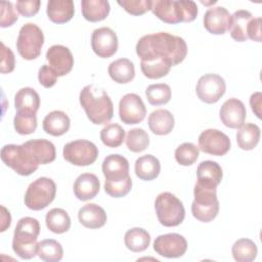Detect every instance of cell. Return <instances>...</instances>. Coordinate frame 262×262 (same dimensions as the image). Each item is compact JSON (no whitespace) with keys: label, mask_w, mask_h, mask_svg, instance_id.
I'll use <instances>...</instances> for the list:
<instances>
[{"label":"cell","mask_w":262,"mask_h":262,"mask_svg":"<svg viewBox=\"0 0 262 262\" xmlns=\"http://www.w3.org/2000/svg\"><path fill=\"white\" fill-rule=\"evenodd\" d=\"M135 49L142 61L162 59L170 62L172 67L182 62L187 54L185 41L165 32L142 36Z\"/></svg>","instance_id":"cell-1"},{"label":"cell","mask_w":262,"mask_h":262,"mask_svg":"<svg viewBox=\"0 0 262 262\" xmlns=\"http://www.w3.org/2000/svg\"><path fill=\"white\" fill-rule=\"evenodd\" d=\"M79 100L91 123L102 125L112 120L114 104L103 89L94 85H86L80 92Z\"/></svg>","instance_id":"cell-2"},{"label":"cell","mask_w":262,"mask_h":262,"mask_svg":"<svg viewBox=\"0 0 262 262\" xmlns=\"http://www.w3.org/2000/svg\"><path fill=\"white\" fill-rule=\"evenodd\" d=\"M217 186V184L211 181L202 179H198L194 185V200L191 204V213L201 222H210L218 215L219 201L216 192Z\"/></svg>","instance_id":"cell-3"},{"label":"cell","mask_w":262,"mask_h":262,"mask_svg":"<svg viewBox=\"0 0 262 262\" xmlns=\"http://www.w3.org/2000/svg\"><path fill=\"white\" fill-rule=\"evenodd\" d=\"M40 224L36 218L24 217L18 220L13 233L12 249L21 259H32L37 255V238Z\"/></svg>","instance_id":"cell-4"},{"label":"cell","mask_w":262,"mask_h":262,"mask_svg":"<svg viewBox=\"0 0 262 262\" xmlns=\"http://www.w3.org/2000/svg\"><path fill=\"white\" fill-rule=\"evenodd\" d=\"M150 10L167 24L189 23L198 15V6L191 0H155Z\"/></svg>","instance_id":"cell-5"},{"label":"cell","mask_w":262,"mask_h":262,"mask_svg":"<svg viewBox=\"0 0 262 262\" xmlns=\"http://www.w3.org/2000/svg\"><path fill=\"white\" fill-rule=\"evenodd\" d=\"M1 160L6 166L21 176L31 175L39 167V164L24 143L20 145H4L1 149Z\"/></svg>","instance_id":"cell-6"},{"label":"cell","mask_w":262,"mask_h":262,"mask_svg":"<svg viewBox=\"0 0 262 262\" xmlns=\"http://www.w3.org/2000/svg\"><path fill=\"white\" fill-rule=\"evenodd\" d=\"M155 209L159 222L166 227L178 226L185 217L182 202L171 192L160 193L155 202Z\"/></svg>","instance_id":"cell-7"},{"label":"cell","mask_w":262,"mask_h":262,"mask_svg":"<svg viewBox=\"0 0 262 262\" xmlns=\"http://www.w3.org/2000/svg\"><path fill=\"white\" fill-rule=\"evenodd\" d=\"M43 44L44 35L37 25L28 23L20 28L16 40V49L24 59H36L41 54Z\"/></svg>","instance_id":"cell-8"},{"label":"cell","mask_w":262,"mask_h":262,"mask_svg":"<svg viewBox=\"0 0 262 262\" xmlns=\"http://www.w3.org/2000/svg\"><path fill=\"white\" fill-rule=\"evenodd\" d=\"M56 185L47 177H40L33 181L25 193V205L34 211L46 208L55 198Z\"/></svg>","instance_id":"cell-9"},{"label":"cell","mask_w":262,"mask_h":262,"mask_svg":"<svg viewBox=\"0 0 262 262\" xmlns=\"http://www.w3.org/2000/svg\"><path fill=\"white\" fill-rule=\"evenodd\" d=\"M63 159L75 166H89L98 157L96 145L86 139H78L68 142L62 150Z\"/></svg>","instance_id":"cell-10"},{"label":"cell","mask_w":262,"mask_h":262,"mask_svg":"<svg viewBox=\"0 0 262 262\" xmlns=\"http://www.w3.org/2000/svg\"><path fill=\"white\" fill-rule=\"evenodd\" d=\"M226 84L224 79L217 74H205L195 87L198 97L206 103L217 102L225 93Z\"/></svg>","instance_id":"cell-11"},{"label":"cell","mask_w":262,"mask_h":262,"mask_svg":"<svg viewBox=\"0 0 262 262\" xmlns=\"http://www.w3.org/2000/svg\"><path fill=\"white\" fill-rule=\"evenodd\" d=\"M146 115L145 105L141 97L135 93L124 95L119 102V116L127 125L138 124L143 121Z\"/></svg>","instance_id":"cell-12"},{"label":"cell","mask_w":262,"mask_h":262,"mask_svg":"<svg viewBox=\"0 0 262 262\" xmlns=\"http://www.w3.org/2000/svg\"><path fill=\"white\" fill-rule=\"evenodd\" d=\"M199 148L209 155L224 156L230 149V139L217 129H207L199 136Z\"/></svg>","instance_id":"cell-13"},{"label":"cell","mask_w":262,"mask_h":262,"mask_svg":"<svg viewBox=\"0 0 262 262\" xmlns=\"http://www.w3.org/2000/svg\"><path fill=\"white\" fill-rule=\"evenodd\" d=\"M154 250L166 258H179L185 254L187 242L184 236L178 233L161 234L154 242Z\"/></svg>","instance_id":"cell-14"},{"label":"cell","mask_w":262,"mask_h":262,"mask_svg":"<svg viewBox=\"0 0 262 262\" xmlns=\"http://www.w3.org/2000/svg\"><path fill=\"white\" fill-rule=\"evenodd\" d=\"M91 47L99 57L108 58L118 50V37L111 28L95 29L91 36Z\"/></svg>","instance_id":"cell-15"},{"label":"cell","mask_w":262,"mask_h":262,"mask_svg":"<svg viewBox=\"0 0 262 262\" xmlns=\"http://www.w3.org/2000/svg\"><path fill=\"white\" fill-rule=\"evenodd\" d=\"M46 60L58 77L69 74L74 66L71 50L63 45H53L46 52Z\"/></svg>","instance_id":"cell-16"},{"label":"cell","mask_w":262,"mask_h":262,"mask_svg":"<svg viewBox=\"0 0 262 262\" xmlns=\"http://www.w3.org/2000/svg\"><path fill=\"white\" fill-rule=\"evenodd\" d=\"M205 29L214 35H222L229 30L231 24V15L229 11L222 7H211L204 15Z\"/></svg>","instance_id":"cell-17"},{"label":"cell","mask_w":262,"mask_h":262,"mask_svg":"<svg viewBox=\"0 0 262 262\" xmlns=\"http://www.w3.org/2000/svg\"><path fill=\"white\" fill-rule=\"evenodd\" d=\"M246 106L237 98L227 99L220 108V120L228 128L237 129L246 120Z\"/></svg>","instance_id":"cell-18"},{"label":"cell","mask_w":262,"mask_h":262,"mask_svg":"<svg viewBox=\"0 0 262 262\" xmlns=\"http://www.w3.org/2000/svg\"><path fill=\"white\" fill-rule=\"evenodd\" d=\"M102 173L107 181H117L129 176L128 160L118 154L107 156L102 162Z\"/></svg>","instance_id":"cell-19"},{"label":"cell","mask_w":262,"mask_h":262,"mask_svg":"<svg viewBox=\"0 0 262 262\" xmlns=\"http://www.w3.org/2000/svg\"><path fill=\"white\" fill-rule=\"evenodd\" d=\"M100 189L98 177L92 173H83L77 177L74 183V193L80 201L94 199Z\"/></svg>","instance_id":"cell-20"},{"label":"cell","mask_w":262,"mask_h":262,"mask_svg":"<svg viewBox=\"0 0 262 262\" xmlns=\"http://www.w3.org/2000/svg\"><path fill=\"white\" fill-rule=\"evenodd\" d=\"M80 223L90 229L102 227L106 223V213L96 204H86L78 212Z\"/></svg>","instance_id":"cell-21"},{"label":"cell","mask_w":262,"mask_h":262,"mask_svg":"<svg viewBox=\"0 0 262 262\" xmlns=\"http://www.w3.org/2000/svg\"><path fill=\"white\" fill-rule=\"evenodd\" d=\"M31 151L39 165H45L55 160L56 151L54 144L46 139H32L24 143Z\"/></svg>","instance_id":"cell-22"},{"label":"cell","mask_w":262,"mask_h":262,"mask_svg":"<svg viewBox=\"0 0 262 262\" xmlns=\"http://www.w3.org/2000/svg\"><path fill=\"white\" fill-rule=\"evenodd\" d=\"M46 12L48 18L55 24H64L72 19L75 6L72 0H49Z\"/></svg>","instance_id":"cell-23"},{"label":"cell","mask_w":262,"mask_h":262,"mask_svg":"<svg viewBox=\"0 0 262 262\" xmlns=\"http://www.w3.org/2000/svg\"><path fill=\"white\" fill-rule=\"evenodd\" d=\"M148 127L156 135H167L174 128V117L168 110H156L148 116Z\"/></svg>","instance_id":"cell-24"},{"label":"cell","mask_w":262,"mask_h":262,"mask_svg":"<svg viewBox=\"0 0 262 262\" xmlns=\"http://www.w3.org/2000/svg\"><path fill=\"white\" fill-rule=\"evenodd\" d=\"M71 121L69 116L61 111H53L46 115L43 120V130L52 136H60L70 129Z\"/></svg>","instance_id":"cell-25"},{"label":"cell","mask_w":262,"mask_h":262,"mask_svg":"<svg viewBox=\"0 0 262 262\" xmlns=\"http://www.w3.org/2000/svg\"><path fill=\"white\" fill-rule=\"evenodd\" d=\"M136 176L145 181H150L158 177L161 171V164L159 160L152 155H144L139 157L135 162Z\"/></svg>","instance_id":"cell-26"},{"label":"cell","mask_w":262,"mask_h":262,"mask_svg":"<svg viewBox=\"0 0 262 262\" xmlns=\"http://www.w3.org/2000/svg\"><path fill=\"white\" fill-rule=\"evenodd\" d=\"M110 77L119 84H126L133 80L135 68L128 58H119L110 63L107 69Z\"/></svg>","instance_id":"cell-27"},{"label":"cell","mask_w":262,"mask_h":262,"mask_svg":"<svg viewBox=\"0 0 262 262\" xmlns=\"http://www.w3.org/2000/svg\"><path fill=\"white\" fill-rule=\"evenodd\" d=\"M81 9L85 19L96 23L106 18L111 6L106 0H83L81 2Z\"/></svg>","instance_id":"cell-28"},{"label":"cell","mask_w":262,"mask_h":262,"mask_svg":"<svg viewBox=\"0 0 262 262\" xmlns=\"http://www.w3.org/2000/svg\"><path fill=\"white\" fill-rule=\"evenodd\" d=\"M14 106L16 111L36 114L40 106V96L33 88L24 87L14 96Z\"/></svg>","instance_id":"cell-29"},{"label":"cell","mask_w":262,"mask_h":262,"mask_svg":"<svg viewBox=\"0 0 262 262\" xmlns=\"http://www.w3.org/2000/svg\"><path fill=\"white\" fill-rule=\"evenodd\" d=\"M253 18V15L248 10H237L231 15L230 24V36L233 40L237 42H244L248 39L247 29L250 20Z\"/></svg>","instance_id":"cell-30"},{"label":"cell","mask_w":262,"mask_h":262,"mask_svg":"<svg viewBox=\"0 0 262 262\" xmlns=\"http://www.w3.org/2000/svg\"><path fill=\"white\" fill-rule=\"evenodd\" d=\"M260 139V128L253 123L244 124L236 132V142L239 148L251 150L256 147Z\"/></svg>","instance_id":"cell-31"},{"label":"cell","mask_w":262,"mask_h":262,"mask_svg":"<svg viewBox=\"0 0 262 262\" xmlns=\"http://www.w3.org/2000/svg\"><path fill=\"white\" fill-rule=\"evenodd\" d=\"M124 242L127 249L132 252L139 253L148 248L150 244V235L145 229L134 227L126 231Z\"/></svg>","instance_id":"cell-32"},{"label":"cell","mask_w":262,"mask_h":262,"mask_svg":"<svg viewBox=\"0 0 262 262\" xmlns=\"http://www.w3.org/2000/svg\"><path fill=\"white\" fill-rule=\"evenodd\" d=\"M45 222L47 228L57 234L67 232L71 227V218L69 214L60 208H53L47 212Z\"/></svg>","instance_id":"cell-33"},{"label":"cell","mask_w":262,"mask_h":262,"mask_svg":"<svg viewBox=\"0 0 262 262\" xmlns=\"http://www.w3.org/2000/svg\"><path fill=\"white\" fill-rule=\"evenodd\" d=\"M231 253L233 259L237 262H252L257 256L258 249L252 239L239 238L233 244Z\"/></svg>","instance_id":"cell-34"},{"label":"cell","mask_w":262,"mask_h":262,"mask_svg":"<svg viewBox=\"0 0 262 262\" xmlns=\"http://www.w3.org/2000/svg\"><path fill=\"white\" fill-rule=\"evenodd\" d=\"M37 255L43 261L57 262L61 260L63 255V250L61 245L57 241L48 238L38 243Z\"/></svg>","instance_id":"cell-35"},{"label":"cell","mask_w":262,"mask_h":262,"mask_svg":"<svg viewBox=\"0 0 262 262\" xmlns=\"http://www.w3.org/2000/svg\"><path fill=\"white\" fill-rule=\"evenodd\" d=\"M196 175L198 179L211 181L219 185L223 177V172L218 163L214 161H203L198 166Z\"/></svg>","instance_id":"cell-36"},{"label":"cell","mask_w":262,"mask_h":262,"mask_svg":"<svg viewBox=\"0 0 262 262\" xmlns=\"http://www.w3.org/2000/svg\"><path fill=\"white\" fill-rule=\"evenodd\" d=\"M100 139L108 147H118L125 139V130L119 124H107L100 131Z\"/></svg>","instance_id":"cell-37"},{"label":"cell","mask_w":262,"mask_h":262,"mask_svg":"<svg viewBox=\"0 0 262 262\" xmlns=\"http://www.w3.org/2000/svg\"><path fill=\"white\" fill-rule=\"evenodd\" d=\"M142 74L148 79H160L165 77L171 70L172 66L170 62L162 59H154L148 61L140 62Z\"/></svg>","instance_id":"cell-38"},{"label":"cell","mask_w":262,"mask_h":262,"mask_svg":"<svg viewBox=\"0 0 262 262\" xmlns=\"http://www.w3.org/2000/svg\"><path fill=\"white\" fill-rule=\"evenodd\" d=\"M171 88L168 84L158 83L149 85L145 90L147 101L151 105H162L171 99Z\"/></svg>","instance_id":"cell-39"},{"label":"cell","mask_w":262,"mask_h":262,"mask_svg":"<svg viewBox=\"0 0 262 262\" xmlns=\"http://www.w3.org/2000/svg\"><path fill=\"white\" fill-rule=\"evenodd\" d=\"M13 125L15 131L20 135H29L35 132L37 128V117L36 114L30 112L17 111L14 119Z\"/></svg>","instance_id":"cell-40"},{"label":"cell","mask_w":262,"mask_h":262,"mask_svg":"<svg viewBox=\"0 0 262 262\" xmlns=\"http://www.w3.org/2000/svg\"><path fill=\"white\" fill-rule=\"evenodd\" d=\"M126 145L133 152L143 151L149 145L148 134L141 128H134L128 131Z\"/></svg>","instance_id":"cell-41"},{"label":"cell","mask_w":262,"mask_h":262,"mask_svg":"<svg viewBox=\"0 0 262 262\" xmlns=\"http://www.w3.org/2000/svg\"><path fill=\"white\" fill-rule=\"evenodd\" d=\"M199 158V147L191 142H184L175 149V160L182 166L192 165Z\"/></svg>","instance_id":"cell-42"},{"label":"cell","mask_w":262,"mask_h":262,"mask_svg":"<svg viewBox=\"0 0 262 262\" xmlns=\"http://www.w3.org/2000/svg\"><path fill=\"white\" fill-rule=\"evenodd\" d=\"M132 188V179L128 176L125 179L117 181H107L104 182L105 192L113 198H122L125 196Z\"/></svg>","instance_id":"cell-43"},{"label":"cell","mask_w":262,"mask_h":262,"mask_svg":"<svg viewBox=\"0 0 262 262\" xmlns=\"http://www.w3.org/2000/svg\"><path fill=\"white\" fill-rule=\"evenodd\" d=\"M118 4L122 6L128 13L140 15L151 9V0H119Z\"/></svg>","instance_id":"cell-44"},{"label":"cell","mask_w":262,"mask_h":262,"mask_svg":"<svg viewBox=\"0 0 262 262\" xmlns=\"http://www.w3.org/2000/svg\"><path fill=\"white\" fill-rule=\"evenodd\" d=\"M1 13H0V26L2 28H7L12 26L18 18V15L13 8V5L9 1H2L1 2Z\"/></svg>","instance_id":"cell-45"},{"label":"cell","mask_w":262,"mask_h":262,"mask_svg":"<svg viewBox=\"0 0 262 262\" xmlns=\"http://www.w3.org/2000/svg\"><path fill=\"white\" fill-rule=\"evenodd\" d=\"M15 58L14 54L9 47H6L3 42H1V64L0 72L2 74L11 73L14 70Z\"/></svg>","instance_id":"cell-46"},{"label":"cell","mask_w":262,"mask_h":262,"mask_svg":"<svg viewBox=\"0 0 262 262\" xmlns=\"http://www.w3.org/2000/svg\"><path fill=\"white\" fill-rule=\"evenodd\" d=\"M40 0H18L15 3L16 10L25 17L35 15L40 9Z\"/></svg>","instance_id":"cell-47"},{"label":"cell","mask_w":262,"mask_h":262,"mask_svg":"<svg viewBox=\"0 0 262 262\" xmlns=\"http://www.w3.org/2000/svg\"><path fill=\"white\" fill-rule=\"evenodd\" d=\"M57 74L55 71L50 68L48 64H43L38 72V80L39 83L45 87V88H50L55 85L57 81Z\"/></svg>","instance_id":"cell-48"},{"label":"cell","mask_w":262,"mask_h":262,"mask_svg":"<svg viewBox=\"0 0 262 262\" xmlns=\"http://www.w3.org/2000/svg\"><path fill=\"white\" fill-rule=\"evenodd\" d=\"M261 17H255L250 20L247 29L248 39L254 40L256 42H261Z\"/></svg>","instance_id":"cell-49"},{"label":"cell","mask_w":262,"mask_h":262,"mask_svg":"<svg viewBox=\"0 0 262 262\" xmlns=\"http://www.w3.org/2000/svg\"><path fill=\"white\" fill-rule=\"evenodd\" d=\"M261 92H255L250 97V104L252 107V111L255 113V115L260 119L261 118Z\"/></svg>","instance_id":"cell-50"},{"label":"cell","mask_w":262,"mask_h":262,"mask_svg":"<svg viewBox=\"0 0 262 262\" xmlns=\"http://www.w3.org/2000/svg\"><path fill=\"white\" fill-rule=\"evenodd\" d=\"M1 211L2 212H1V229H0V231L3 232L10 226L11 216H10L9 211L3 206H1Z\"/></svg>","instance_id":"cell-51"}]
</instances>
